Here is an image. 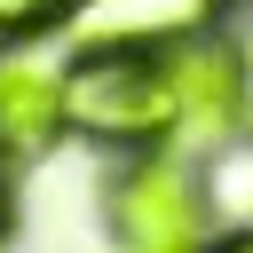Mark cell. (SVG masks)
<instances>
[{
	"label": "cell",
	"mask_w": 253,
	"mask_h": 253,
	"mask_svg": "<svg viewBox=\"0 0 253 253\" xmlns=\"http://www.w3.org/2000/svg\"><path fill=\"white\" fill-rule=\"evenodd\" d=\"M63 126V63H40L24 47L0 55V150H40Z\"/></svg>",
	"instance_id": "5b68a950"
},
{
	"label": "cell",
	"mask_w": 253,
	"mask_h": 253,
	"mask_svg": "<svg viewBox=\"0 0 253 253\" xmlns=\"http://www.w3.org/2000/svg\"><path fill=\"white\" fill-rule=\"evenodd\" d=\"M166 63V95H174V134L166 150H213V142H237L245 126V95H237V47L221 32H198L182 47H158Z\"/></svg>",
	"instance_id": "3957f363"
},
{
	"label": "cell",
	"mask_w": 253,
	"mask_h": 253,
	"mask_svg": "<svg viewBox=\"0 0 253 253\" xmlns=\"http://www.w3.org/2000/svg\"><path fill=\"white\" fill-rule=\"evenodd\" d=\"M221 16H229V0H79L63 16V32H71V47H142V55H158V47H182L198 32H221Z\"/></svg>",
	"instance_id": "277c9868"
},
{
	"label": "cell",
	"mask_w": 253,
	"mask_h": 253,
	"mask_svg": "<svg viewBox=\"0 0 253 253\" xmlns=\"http://www.w3.org/2000/svg\"><path fill=\"white\" fill-rule=\"evenodd\" d=\"M8 221H16V190H8V166H0V237H8Z\"/></svg>",
	"instance_id": "9c48e42d"
},
{
	"label": "cell",
	"mask_w": 253,
	"mask_h": 253,
	"mask_svg": "<svg viewBox=\"0 0 253 253\" xmlns=\"http://www.w3.org/2000/svg\"><path fill=\"white\" fill-rule=\"evenodd\" d=\"M206 253H253V229H221V237H206Z\"/></svg>",
	"instance_id": "ba28073f"
},
{
	"label": "cell",
	"mask_w": 253,
	"mask_h": 253,
	"mask_svg": "<svg viewBox=\"0 0 253 253\" xmlns=\"http://www.w3.org/2000/svg\"><path fill=\"white\" fill-rule=\"evenodd\" d=\"M79 0H0V47H32L40 32H55Z\"/></svg>",
	"instance_id": "8992f818"
},
{
	"label": "cell",
	"mask_w": 253,
	"mask_h": 253,
	"mask_svg": "<svg viewBox=\"0 0 253 253\" xmlns=\"http://www.w3.org/2000/svg\"><path fill=\"white\" fill-rule=\"evenodd\" d=\"M229 47H237V95H245V126H253V16H245V32Z\"/></svg>",
	"instance_id": "52a82bcc"
},
{
	"label": "cell",
	"mask_w": 253,
	"mask_h": 253,
	"mask_svg": "<svg viewBox=\"0 0 253 253\" xmlns=\"http://www.w3.org/2000/svg\"><path fill=\"white\" fill-rule=\"evenodd\" d=\"M111 237L119 253H206L213 237V198H206V174L190 166V150H134L119 174H111Z\"/></svg>",
	"instance_id": "7a4b0ae2"
},
{
	"label": "cell",
	"mask_w": 253,
	"mask_h": 253,
	"mask_svg": "<svg viewBox=\"0 0 253 253\" xmlns=\"http://www.w3.org/2000/svg\"><path fill=\"white\" fill-rule=\"evenodd\" d=\"M63 126L111 150H158L174 134L166 63L142 47H79L63 63Z\"/></svg>",
	"instance_id": "6da1fadb"
}]
</instances>
